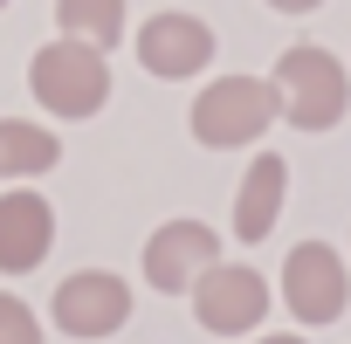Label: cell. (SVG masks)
Returning <instances> with one entry per match:
<instances>
[{
	"label": "cell",
	"instance_id": "8992f818",
	"mask_svg": "<svg viewBox=\"0 0 351 344\" xmlns=\"http://www.w3.org/2000/svg\"><path fill=\"white\" fill-rule=\"evenodd\" d=\"M193 317H200V330H214V337H248V330L269 317V282H262V269H248V262H214V269L193 282Z\"/></svg>",
	"mask_w": 351,
	"mask_h": 344
},
{
	"label": "cell",
	"instance_id": "9a60e30c",
	"mask_svg": "<svg viewBox=\"0 0 351 344\" xmlns=\"http://www.w3.org/2000/svg\"><path fill=\"white\" fill-rule=\"evenodd\" d=\"M255 344H303V337H289V330H276V337H255Z\"/></svg>",
	"mask_w": 351,
	"mask_h": 344
},
{
	"label": "cell",
	"instance_id": "7c38bea8",
	"mask_svg": "<svg viewBox=\"0 0 351 344\" xmlns=\"http://www.w3.org/2000/svg\"><path fill=\"white\" fill-rule=\"evenodd\" d=\"M56 28H62V42L110 56L124 42V0H56Z\"/></svg>",
	"mask_w": 351,
	"mask_h": 344
},
{
	"label": "cell",
	"instance_id": "277c9868",
	"mask_svg": "<svg viewBox=\"0 0 351 344\" xmlns=\"http://www.w3.org/2000/svg\"><path fill=\"white\" fill-rule=\"evenodd\" d=\"M282 303L296 323H337L351 310V269L330 241H296L289 262H282Z\"/></svg>",
	"mask_w": 351,
	"mask_h": 344
},
{
	"label": "cell",
	"instance_id": "5b68a950",
	"mask_svg": "<svg viewBox=\"0 0 351 344\" xmlns=\"http://www.w3.org/2000/svg\"><path fill=\"white\" fill-rule=\"evenodd\" d=\"M49 317H56V330H69V337H83V344L117 337V330L131 323V282L110 275V269H76V275H62Z\"/></svg>",
	"mask_w": 351,
	"mask_h": 344
},
{
	"label": "cell",
	"instance_id": "ba28073f",
	"mask_svg": "<svg viewBox=\"0 0 351 344\" xmlns=\"http://www.w3.org/2000/svg\"><path fill=\"white\" fill-rule=\"evenodd\" d=\"M138 62L158 76V83H186L214 62V28L200 14H180V8H165L138 28Z\"/></svg>",
	"mask_w": 351,
	"mask_h": 344
},
{
	"label": "cell",
	"instance_id": "9c48e42d",
	"mask_svg": "<svg viewBox=\"0 0 351 344\" xmlns=\"http://www.w3.org/2000/svg\"><path fill=\"white\" fill-rule=\"evenodd\" d=\"M49 248H56V207H49L35 186L0 193V275H28V269H42Z\"/></svg>",
	"mask_w": 351,
	"mask_h": 344
},
{
	"label": "cell",
	"instance_id": "2e32d148",
	"mask_svg": "<svg viewBox=\"0 0 351 344\" xmlns=\"http://www.w3.org/2000/svg\"><path fill=\"white\" fill-rule=\"evenodd\" d=\"M0 8H8V0H0Z\"/></svg>",
	"mask_w": 351,
	"mask_h": 344
},
{
	"label": "cell",
	"instance_id": "6da1fadb",
	"mask_svg": "<svg viewBox=\"0 0 351 344\" xmlns=\"http://www.w3.org/2000/svg\"><path fill=\"white\" fill-rule=\"evenodd\" d=\"M269 90H276V103H282V117H289L296 131H330V124L351 110V76H344V62H337L330 49H317V42L282 49Z\"/></svg>",
	"mask_w": 351,
	"mask_h": 344
},
{
	"label": "cell",
	"instance_id": "4fadbf2b",
	"mask_svg": "<svg viewBox=\"0 0 351 344\" xmlns=\"http://www.w3.org/2000/svg\"><path fill=\"white\" fill-rule=\"evenodd\" d=\"M0 344H42V317L14 289H0Z\"/></svg>",
	"mask_w": 351,
	"mask_h": 344
},
{
	"label": "cell",
	"instance_id": "7a4b0ae2",
	"mask_svg": "<svg viewBox=\"0 0 351 344\" xmlns=\"http://www.w3.org/2000/svg\"><path fill=\"white\" fill-rule=\"evenodd\" d=\"M276 117H282V103H276L269 76H214V83L193 97V110H186V124H193V138H200L207 151H241V145H255Z\"/></svg>",
	"mask_w": 351,
	"mask_h": 344
},
{
	"label": "cell",
	"instance_id": "30bf717a",
	"mask_svg": "<svg viewBox=\"0 0 351 344\" xmlns=\"http://www.w3.org/2000/svg\"><path fill=\"white\" fill-rule=\"evenodd\" d=\"M282 200H289V158L276 151H255V165L241 172V193H234V241H269L276 221H282Z\"/></svg>",
	"mask_w": 351,
	"mask_h": 344
},
{
	"label": "cell",
	"instance_id": "8fae6325",
	"mask_svg": "<svg viewBox=\"0 0 351 344\" xmlns=\"http://www.w3.org/2000/svg\"><path fill=\"white\" fill-rule=\"evenodd\" d=\"M62 158V138L28 117H0V180H42Z\"/></svg>",
	"mask_w": 351,
	"mask_h": 344
},
{
	"label": "cell",
	"instance_id": "3957f363",
	"mask_svg": "<svg viewBox=\"0 0 351 344\" xmlns=\"http://www.w3.org/2000/svg\"><path fill=\"white\" fill-rule=\"evenodd\" d=\"M28 90L56 117H97L110 103V62L97 49H83V42H49L28 62Z\"/></svg>",
	"mask_w": 351,
	"mask_h": 344
},
{
	"label": "cell",
	"instance_id": "5bb4252c",
	"mask_svg": "<svg viewBox=\"0 0 351 344\" xmlns=\"http://www.w3.org/2000/svg\"><path fill=\"white\" fill-rule=\"evenodd\" d=\"M276 14H310V8H324V0H269Z\"/></svg>",
	"mask_w": 351,
	"mask_h": 344
},
{
	"label": "cell",
	"instance_id": "52a82bcc",
	"mask_svg": "<svg viewBox=\"0 0 351 344\" xmlns=\"http://www.w3.org/2000/svg\"><path fill=\"white\" fill-rule=\"evenodd\" d=\"M221 262V234L207 221H165L145 241V282L158 296H193V282Z\"/></svg>",
	"mask_w": 351,
	"mask_h": 344
}]
</instances>
